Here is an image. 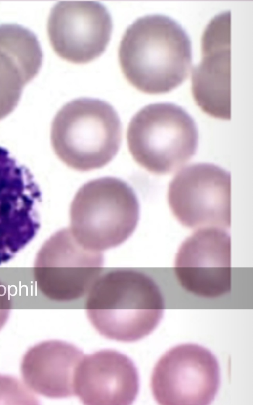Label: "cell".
Wrapping results in <instances>:
<instances>
[{
    "label": "cell",
    "instance_id": "52a82bcc",
    "mask_svg": "<svg viewBox=\"0 0 253 405\" xmlns=\"http://www.w3.org/2000/svg\"><path fill=\"white\" fill-rule=\"evenodd\" d=\"M220 384L215 356L206 348L186 343L176 346L159 359L152 371L151 388L161 405H208Z\"/></svg>",
    "mask_w": 253,
    "mask_h": 405
},
{
    "label": "cell",
    "instance_id": "ba28073f",
    "mask_svg": "<svg viewBox=\"0 0 253 405\" xmlns=\"http://www.w3.org/2000/svg\"><path fill=\"white\" fill-rule=\"evenodd\" d=\"M174 271L180 284L199 297L215 298L231 290V238L224 229H199L181 245Z\"/></svg>",
    "mask_w": 253,
    "mask_h": 405
},
{
    "label": "cell",
    "instance_id": "9c48e42d",
    "mask_svg": "<svg viewBox=\"0 0 253 405\" xmlns=\"http://www.w3.org/2000/svg\"><path fill=\"white\" fill-rule=\"evenodd\" d=\"M103 265L101 252L83 246L69 228L61 229L46 242L41 253L42 291L56 301L78 299L89 292Z\"/></svg>",
    "mask_w": 253,
    "mask_h": 405
},
{
    "label": "cell",
    "instance_id": "3957f363",
    "mask_svg": "<svg viewBox=\"0 0 253 405\" xmlns=\"http://www.w3.org/2000/svg\"><path fill=\"white\" fill-rule=\"evenodd\" d=\"M120 118L108 103L82 98L64 105L51 124L54 152L68 167L86 172L103 167L115 156L122 140Z\"/></svg>",
    "mask_w": 253,
    "mask_h": 405
},
{
    "label": "cell",
    "instance_id": "2e32d148",
    "mask_svg": "<svg viewBox=\"0 0 253 405\" xmlns=\"http://www.w3.org/2000/svg\"><path fill=\"white\" fill-rule=\"evenodd\" d=\"M10 311V305L8 299L0 295V330L7 322Z\"/></svg>",
    "mask_w": 253,
    "mask_h": 405
},
{
    "label": "cell",
    "instance_id": "8fae6325",
    "mask_svg": "<svg viewBox=\"0 0 253 405\" xmlns=\"http://www.w3.org/2000/svg\"><path fill=\"white\" fill-rule=\"evenodd\" d=\"M230 19L228 11L209 22L202 37V59L192 75V92L198 106L223 120L231 118Z\"/></svg>",
    "mask_w": 253,
    "mask_h": 405
},
{
    "label": "cell",
    "instance_id": "4fadbf2b",
    "mask_svg": "<svg viewBox=\"0 0 253 405\" xmlns=\"http://www.w3.org/2000/svg\"><path fill=\"white\" fill-rule=\"evenodd\" d=\"M84 355L74 345L51 340L30 347L21 360L24 384L31 391L50 398L75 395V378Z\"/></svg>",
    "mask_w": 253,
    "mask_h": 405
},
{
    "label": "cell",
    "instance_id": "9a60e30c",
    "mask_svg": "<svg viewBox=\"0 0 253 405\" xmlns=\"http://www.w3.org/2000/svg\"><path fill=\"white\" fill-rule=\"evenodd\" d=\"M26 386L11 376L0 375V404H37Z\"/></svg>",
    "mask_w": 253,
    "mask_h": 405
},
{
    "label": "cell",
    "instance_id": "5b68a950",
    "mask_svg": "<svg viewBox=\"0 0 253 405\" xmlns=\"http://www.w3.org/2000/svg\"><path fill=\"white\" fill-rule=\"evenodd\" d=\"M198 139L193 118L171 103L144 107L131 118L126 131L134 161L157 175L171 173L187 162L196 152Z\"/></svg>",
    "mask_w": 253,
    "mask_h": 405
},
{
    "label": "cell",
    "instance_id": "6da1fadb",
    "mask_svg": "<svg viewBox=\"0 0 253 405\" xmlns=\"http://www.w3.org/2000/svg\"><path fill=\"white\" fill-rule=\"evenodd\" d=\"M118 56L123 74L137 89L147 94L165 93L187 78L192 63L191 43L173 19L147 15L126 29Z\"/></svg>",
    "mask_w": 253,
    "mask_h": 405
},
{
    "label": "cell",
    "instance_id": "5bb4252c",
    "mask_svg": "<svg viewBox=\"0 0 253 405\" xmlns=\"http://www.w3.org/2000/svg\"><path fill=\"white\" fill-rule=\"evenodd\" d=\"M42 59L39 42L32 31L16 24L0 25V120L14 110Z\"/></svg>",
    "mask_w": 253,
    "mask_h": 405
},
{
    "label": "cell",
    "instance_id": "7a4b0ae2",
    "mask_svg": "<svg viewBox=\"0 0 253 405\" xmlns=\"http://www.w3.org/2000/svg\"><path fill=\"white\" fill-rule=\"evenodd\" d=\"M85 308L90 322L103 336L130 342L150 334L161 320L164 301L148 275L130 268H117L95 281Z\"/></svg>",
    "mask_w": 253,
    "mask_h": 405
},
{
    "label": "cell",
    "instance_id": "30bf717a",
    "mask_svg": "<svg viewBox=\"0 0 253 405\" xmlns=\"http://www.w3.org/2000/svg\"><path fill=\"white\" fill-rule=\"evenodd\" d=\"M112 28L108 10L95 1H60L51 9L47 21L53 50L75 63L99 56L109 41Z\"/></svg>",
    "mask_w": 253,
    "mask_h": 405
},
{
    "label": "cell",
    "instance_id": "277c9868",
    "mask_svg": "<svg viewBox=\"0 0 253 405\" xmlns=\"http://www.w3.org/2000/svg\"><path fill=\"white\" fill-rule=\"evenodd\" d=\"M139 218L136 195L126 182L114 177L90 180L78 190L70 208V230L88 249L115 248L134 232Z\"/></svg>",
    "mask_w": 253,
    "mask_h": 405
},
{
    "label": "cell",
    "instance_id": "8992f818",
    "mask_svg": "<svg viewBox=\"0 0 253 405\" xmlns=\"http://www.w3.org/2000/svg\"><path fill=\"white\" fill-rule=\"evenodd\" d=\"M169 206L177 220L191 229L231 226V176L213 164L187 166L170 182Z\"/></svg>",
    "mask_w": 253,
    "mask_h": 405
},
{
    "label": "cell",
    "instance_id": "7c38bea8",
    "mask_svg": "<svg viewBox=\"0 0 253 405\" xmlns=\"http://www.w3.org/2000/svg\"><path fill=\"white\" fill-rule=\"evenodd\" d=\"M139 376L132 360L111 349L84 356L75 378V392L86 405H129L139 391Z\"/></svg>",
    "mask_w": 253,
    "mask_h": 405
}]
</instances>
